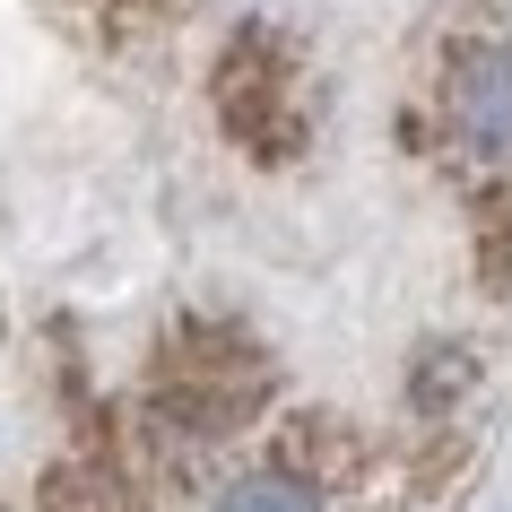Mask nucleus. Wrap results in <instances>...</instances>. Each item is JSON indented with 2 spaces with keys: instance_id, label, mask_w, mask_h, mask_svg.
Returning a JSON list of instances; mask_svg holds the SVG:
<instances>
[{
  "instance_id": "nucleus-2",
  "label": "nucleus",
  "mask_w": 512,
  "mask_h": 512,
  "mask_svg": "<svg viewBox=\"0 0 512 512\" xmlns=\"http://www.w3.org/2000/svg\"><path fill=\"white\" fill-rule=\"evenodd\" d=\"M217 512H322V504H313L296 478H235L217 495Z\"/></svg>"
},
{
  "instance_id": "nucleus-1",
  "label": "nucleus",
  "mask_w": 512,
  "mask_h": 512,
  "mask_svg": "<svg viewBox=\"0 0 512 512\" xmlns=\"http://www.w3.org/2000/svg\"><path fill=\"white\" fill-rule=\"evenodd\" d=\"M452 122L486 165H512V53L469 44L452 61Z\"/></svg>"
}]
</instances>
